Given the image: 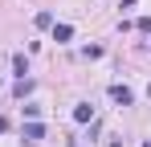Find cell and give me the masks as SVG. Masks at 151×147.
Instances as JSON below:
<instances>
[{"label":"cell","mask_w":151,"mask_h":147,"mask_svg":"<svg viewBox=\"0 0 151 147\" xmlns=\"http://www.w3.org/2000/svg\"><path fill=\"white\" fill-rule=\"evenodd\" d=\"M110 98H114L119 106H131V102H135V90H131V86H110Z\"/></svg>","instance_id":"1"},{"label":"cell","mask_w":151,"mask_h":147,"mask_svg":"<svg viewBox=\"0 0 151 147\" xmlns=\"http://www.w3.org/2000/svg\"><path fill=\"white\" fill-rule=\"evenodd\" d=\"M74 119L78 122H90V119H94V106H90V102H78V106H74Z\"/></svg>","instance_id":"2"},{"label":"cell","mask_w":151,"mask_h":147,"mask_svg":"<svg viewBox=\"0 0 151 147\" xmlns=\"http://www.w3.org/2000/svg\"><path fill=\"white\" fill-rule=\"evenodd\" d=\"M25 139H45V127L33 119V122H25Z\"/></svg>","instance_id":"3"},{"label":"cell","mask_w":151,"mask_h":147,"mask_svg":"<svg viewBox=\"0 0 151 147\" xmlns=\"http://www.w3.org/2000/svg\"><path fill=\"white\" fill-rule=\"evenodd\" d=\"M74 37V24H53V41H70Z\"/></svg>","instance_id":"4"},{"label":"cell","mask_w":151,"mask_h":147,"mask_svg":"<svg viewBox=\"0 0 151 147\" xmlns=\"http://www.w3.org/2000/svg\"><path fill=\"white\" fill-rule=\"evenodd\" d=\"M12 70L21 74V78L29 74V57H25V53H12Z\"/></svg>","instance_id":"5"},{"label":"cell","mask_w":151,"mask_h":147,"mask_svg":"<svg viewBox=\"0 0 151 147\" xmlns=\"http://www.w3.org/2000/svg\"><path fill=\"white\" fill-rule=\"evenodd\" d=\"M12 94H17V98H25V94H33V82H29V78H21V82L12 86Z\"/></svg>","instance_id":"6"},{"label":"cell","mask_w":151,"mask_h":147,"mask_svg":"<svg viewBox=\"0 0 151 147\" xmlns=\"http://www.w3.org/2000/svg\"><path fill=\"white\" fill-rule=\"evenodd\" d=\"M139 29H143V33H151V17H143V21H139Z\"/></svg>","instance_id":"7"},{"label":"cell","mask_w":151,"mask_h":147,"mask_svg":"<svg viewBox=\"0 0 151 147\" xmlns=\"http://www.w3.org/2000/svg\"><path fill=\"white\" fill-rule=\"evenodd\" d=\"M143 147H151V139H147V143H143Z\"/></svg>","instance_id":"8"}]
</instances>
